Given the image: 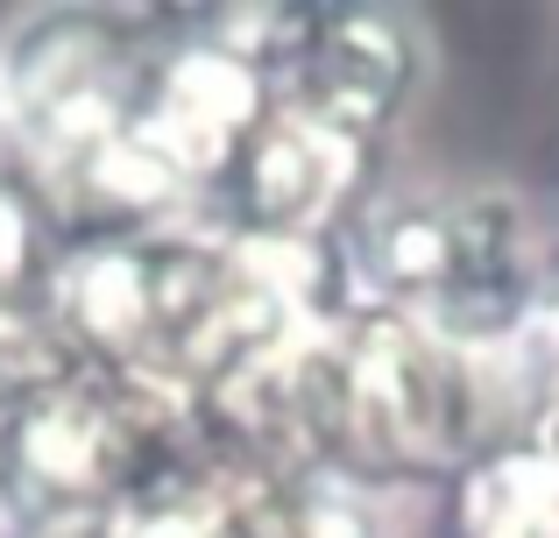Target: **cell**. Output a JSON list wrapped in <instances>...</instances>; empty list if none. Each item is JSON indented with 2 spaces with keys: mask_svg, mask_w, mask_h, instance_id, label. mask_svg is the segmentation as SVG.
I'll return each instance as SVG.
<instances>
[{
  "mask_svg": "<svg viewBox=\"0 0 559 538\" xmlns=\"http://www.w3.org/2000/svg\"><path fill=\"white\" fill-rule=\"evenodd\" d=\"M355 312H396L475 355H503L546 312V249L518 192L382 184L341 235Z\"/></svg>",
  "mask_w": 559,
  "mask_h": 538,
  "instance_id": "6da1fadb",
  "label": "cell"
},
{
  "mask_svg": "<svg viewBox=\"0 0 559 538\" xmlns=\"http://www.w3.org/2000/svg\"><path fill=\"white\" fill-rule=\"evenodd\" d=\"M503 440V355H475L396 312L341 319V440H333L341 482L369 489L376 503L404 489H447Z\"/></svg>",
  "mask_w": 559,
  "mask_h": 538,
  "instance_id": "7a4b0ae2",
  "label": "cell"
},
{
  "mask_svg": "<svg viewBox=\"0 0 559 538\" xmlns=\"http://www.w3.org/2000/svg\"><path fill=\"white\" fill-rule=\"evenodd\" d=\"M205 468L199 411L164 383L71 361L22 426V503H135Z\"/></svg>",
  "mask_w": 559,
  "mask_h": 538,
  "instance_id": "3957f363",
  "label": "cell"
},
{
  "mask_svg": "<svg viewBox=\"0 0 559 538\" xmlns=\"http://www.w3.org/2000/svg\"><path fill=\"white\" fill-rule=\"evenodd\" d=\"M205 28L234 57L262 71L276 107L333 121L361 142H382L404 128V113L425 93V28L396 8H199Z\"/></svg>",
  "mask_w": 559,
  "mask_h": 538,
  "instance_id": "277c9868",
  "label": "cell"
},
{
  "mask_svg": "<svg viewBox=\"0 0 559 538\" xmlns=\"http://www.w3.org/2000/svg\"><path fill=\"white\" fill-rule=\"evenodd\" d=\"M164 36L170 8H22L0 28V99L14 121V164L128 128L135 85Z\"/></svg>",
  "mask_w": 559,
  "mask_h": 538,
  "instance_id": "5b68a950",
  "label": "cell"
},
{
  "mask_svg": "<svg viewBox=\"0 0 559 538\" xmlns=\"http://www.w3.org/2000/svg\"><path fill=\"white\" fill-rule=\"evenodd\" d=\"M270 85L248 57H234L227 43L205 28L199 8H170V36L156 43L150 71L135 85V142L185 184L191 206H213L219 184L234 178L241 150L255 142V128L270 121Z\"/></svg>",
  "mask_w": 559,
  "mask_h": 538,
  "instance_id": "8992f818",
  "label": "cell"
},
{
  "mask_svg": "<svg viewBox=\"0 0 559 538\" xmlns=\"http://www.w3.org/2000/svg\"><path fill=\"white\" fill-rule=\"evenodd\" d=\"M382 184H390L382 178V142H361L333 121H312V113L270 107V121L241 150V164L205 206V220L248 241H341Z\"/></svg>",
  "mask_w": 559,
  "mask_h": 538,
  "instance_id": "52a82bcc",
  "label": "cell"
},
{
  "mask_svg": "<svg viewBox=\"0 0 559 538\" xmlns=\"http://www.w3.org/2000/svg\"><path fill=\"white\" fill-rule=\"evenodd\" d=\"M14 178L36 192L43 220L57 227V241H64L71 255L164 235V227H178V220L199 213L185 199V184L135 142V128H107V135L64 142V150L22 156Z\"/></svg>",
  "mask_w": 559,
  "mask_h": 538,
  "instance_id": "ba28073f",
  "label": "cell"
},
{
  "mask_svg": "<svg viewBox=\"0 0 559 538\" xmlns=\"http://www.w3.org/2000/svg\"><path fill=\"white\" fill-rule=\"evenodd\" d=\"M205 475H213L227 538H396L390 511L341 475H248L213 461Z\"/></svg>",
  "mask_w": 559,
  "mask_h": 538,
  "instance_id": "9c48e42d",
  "label": "cell"
},
{
  "mask_svg": "<svg viewBox=\"0 0 559 538\" xmlns=\"http://www.w3.org/2000/svg\"><path fill=\"white\" fill-rule=\"evenodd\" d=\"M439 497L447 538H559V446L503 440Z\"/></svg>",
  "mask_w": 559,
  "mask_h": 538,
  "instance_id": "30bf717a",
  "label": "cell"
},
{
  "mask_svg": "<svg viewBox=\"0 0 559 538\" xmlns=\"http://www.w3.org/2000/svg\"><path fill=\"white\" fill-rule=\"evenodd\" d=\"M71 249L43 220L36 192L22 178H0V347H22L57 333V284H64Z\"/></svg>",
  "mask_w": 559,
  "mask_h": 538,
  "instance_id": "8fae6325",
  "label": "cell"
},
{
  "mask_svg": "<svg viewBox=\"0 0 559 538\" xmlns=\"http://www.w3.org/2000/svg\"><path fill=\"white\" fill-rule=\"evenodd\" d=\"M64 369H71V355H64L57 333L0 347V517L22 503V426H28V411H36V397Z\"/></svg>",
  "mask_w": 559,
  "mask_h": 538,
  "instance_id": "7c38bea8",
  "label": "cell"
},
{
  "mask_svg": "<svg viewBox=\"0 0 559 538\" xmlns=\"http://www.w3.org/2000/svg\"><path fill=\"white\" fill-rule=\"evenodd\" d=\"M0 538H128V511H99V503H14L0 517Z\"/></svg>",
  "mask_w": 559,
  "mask_h": 538,
  "instance_id": "4fadbf2b",
  "label": "cell"
},
{
  "mask_svg": "<svg viewBox=\"0 0 559 538\" xmlns=\"http://www.w3.org/2000/svg\"><path fill=\"white\" fill-rule=\"evenodd\" d=\"M14 170V121H8V99H0V178Z\"/></svg>",
  "mask_w": 559,
  "mask_h": 538,
  "instance_id": "5bb4252c",
  "label": "cell"
}]
</instances>
